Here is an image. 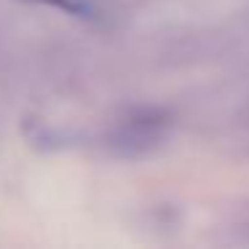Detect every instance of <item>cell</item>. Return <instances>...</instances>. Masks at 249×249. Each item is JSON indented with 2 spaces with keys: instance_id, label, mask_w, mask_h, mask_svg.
<instances>
[{
  "instance_id": "6da1fadb",
  "label": "cell",
  "mask_w": 249,
  "mask_h": 249,
  "mask_svg": "<svg viewBox=\"0 0 249 249\" xmlns=\"http://www.w3.org/2000/svg\"><path fill=\"white\" fill-rule=\"evenodd\" d=\"M35 3H43V6H54L59 11L70 14V17H81V19H91L94 8L89 6L86 0H35Z\"/></svg>"
}]
</instances>
